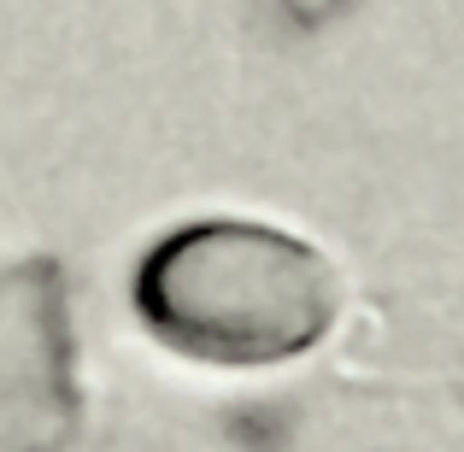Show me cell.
<instances>
[{
	"instance_id": "6da1fadb",
	"label": "cell",
	"mask_w": 464,
	"mask_h": 452,
	"mask_svg": "<svg viewBox=\"0 0 464 452\" xmlns=\"http://www.w3.org/2000/svg\"><path fill=\"white\" fill-rule=\"evenodd\" d=\"M341 283L312 241L253 217H206L165 236L136 271V312L194 364L300 359L329 335Z\"/></svg>"
},
{
	"instance_id": "7a4b0ae2",
	"label": "cell",
	"mask_w": 464,
	"mask_h": 452,
	"mask_svg": "<svg viewBox=\"0 0 464 452\" xmlns=\"http://www.w3.org/2000/svg\"><path fill=\"white\" fill-rule=\"evenodd\" d=\"M77 435L65 276L53 259L0 271V447H65Z\"/></svg>"
},
{
	"instance_id": "3957f363",
	"label": "cell",
	"mask_w": 464,
	"mask_h": 452,
	"mask_svg": "<svg viewBox=\"0 0 464 452\" xmlns=\"http://www.w3.org/2000/svg\"><path fill=\"white\" fill-rule=\"evenodd\" d=\"M283 6L295 12L300 24H324L329 12H341V6H347V0H283Z\"/></svg>"
}]
</instances>
